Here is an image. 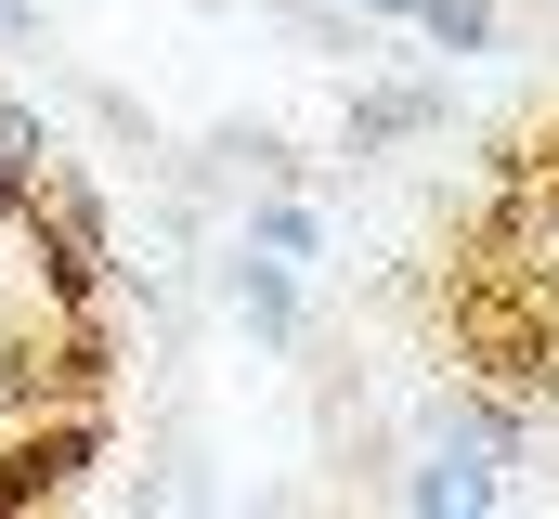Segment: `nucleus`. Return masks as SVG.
<instances>
[{"mask_svg":"<svg viewBox=\"0 0 559 519\" xmlns=\"http://www.w3.org/2000/svg\"><path fill=\"white\" fill-rule=\"evenodd\" d=\"M547 169H559V156H547Z\"/></svg>","mask_w":559,"mask_h":519,"instance_id":"0eeeda50","label":"nucleus"},{"mask_svg":"<svg viewBox=\"0 0 559 519\" xmlns=\"http://www.w3.org/2000/svg\"><path fill=\"white\" fill-rule=\"evenodd\" d=\"M235 299H248V325H261V338H286V325H299V299H286V273H235Z\"/></svg>","mask_w":559,"mask_h":519,"instance_id":"423d86ee","label":"nucleus"},{"mask_svg":"<svg viewBox=\"0 0 559 519\" xmlns=\"http://www.w3.org/2000/svg\"><path fill=\"white\" fill-rule=\"evenodd\" d=\"M429 118H442V92H378V105H352V156L391 143V130H429Z\"/></svg>","mask_w":559,"mask_h":519,"instance_id":"39448f33","label":"nucleus"},{"mask_svg":"<svg viewBox=\"0 0 559 519\" xmlns=\"http://www.w3.org/2000/svg\"><path fill=\"white\" fill-rule=\"evenodd\" d=\"M404 507H429V519L455 507V519H468V507H495V468H468V455H442V468H417V481H404Z\"/></svg>","mask_w":559,"mask_h":519,"instance_id":"7ed1b4c3","label":"nucleus"},{"mask_svg":"<svg viewBox=\"0 0 559 519\" xmlns=\"http://www.w3.org/2000/svg\"><path fill=\"white\" fill-rule=\"evenodd\" d=\"M429 455H468V468H508V455H521V415H495V402H468V389H455V402L429 415Z\"/></svg>","mask_w":559,"mask_h":519,"instance_id":"f03ea898","label":"nucleus"},{"mask_svg":"<svg viewBox=\"0 0 559 519\" xmlns=\"http://www.w3.org/2000/svg\"><path fill=\"white\" fill-rule=\"evenodd\" d=\"M26 234L52 248V273H66V286H92V273H105V221H92V195H79V182H52V169L26 182Z\"/></svg>","mask_w":559,"mask_h":519,"instance_id":"f257e3e1","label":"nucleus"},{"mask_svg":"<svg viewBox=\"0 0 559 519\" xmlns=\"http://www.w3.org/2000/svg\"><path fill=\"white\" fill-rule=\"evenodd\" d=\"M52 169V143H39V118L26 105H0V208H26V182Z\"/></svg>","mask_w":559,"mask_h":519,"instance_id":"20e7f679","label":"nucleus"}]
</instances>
